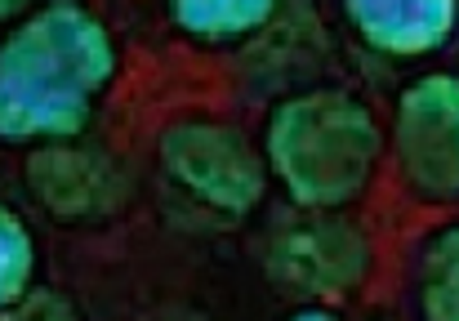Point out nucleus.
<instances>
[{
    "instance_id": "4",
    "label": "nucleus",
    "mask_w": 459,
    "mask_h": 321,
    "mask_svg": "<svg viewBox=\"0 0 459 321\" xmlns=\"http://www.w3.org/2000/svg\"><path fill=\"white\" fill-rule=\"evenodd\" d=\"M384 157L415 201L459 205V72H420L397 90Z\"/></svg>"
},
{
    "instance_id": "6",
    "label": "nucleus",
    "mask_w": 459,
    "mask_h": 321,
    "mask_svg": "<svg viewBox=\"0 0 459 321\" xmlns=\"http://www.w3.org/2000/svg\"><path fill=\"white\" fill-rule=\"evenodd\" d=\"M22 183L31 201L58 223H103L130 201L126 165L90 134L27 148Z\"/></svg>"
},
{
    "instance_id": "9",
    "label": "nucleus",
    "mask_w": 459,
    "mask_h": 321,
    "mask_svg": "<svg viewBox=\"0 0 459 321\" xmlns=\"http://www.w3.org/2000/svg\"><path fill=\"white\" fill-rule=\"evenodd\" d=\"M415 313L420 321H459V219L433 228L415 255Z\"/></svg>"
},
{
    "instance_id": "13",
    "label": "nucleus",
    "mask_w": 459,
    "mask_h": 321,
    "mask_svg": "<svg viewBox=\"0 0 459 321\" xmlns=\"http://www.w3.org/2000/svg\"><path fill=\"white\" fill-rule=\"evenodd\" d=\"M290 321H339V313H330L325 304H307V308H299Z\"/></svg>"
},
{
    "instance_id": "1",
    "label": "nucleus",
    "mask_w": 459,
    "mask_h": 321,
    "mask_svg": "<svg viewBox=\"0 0 459 321\" xmlns=\"http://www.w3.org/2000/svg\"><path fill=\"white\" fill-rule=\"evenodd\" d=\"M121 81V40L90 0H40L0 36V143L90 134Z\"/></svg>"
},
{
    "instance_id": "3",
    "label": "nucleus",
    "mask_w": 459,
    "mask_h": 321,
    "mask_svg": "<svg viewBox=\"0 0 459 321\" xmlns=\"http://www.w3.org/2000/svg\"><path fill=\"white\" fill-rule=\"evenodd\" d=\"M165 187L219 223H246L268 201V165L259 143L219 117H174L156 134Z\"/></svg>"
},
{
    "instance_id": "11",
    "label": "nucleus",
    "mask_w": 459,
    "mask_h": 321,
    "mask_svg": "<svg viewBox=\"0 0 459 321\" xmlns=\"http://www.w3.org/2000/svg\"><path fill=\"white\" fill-rule=\"evenodd\" d=\"M0 321H85L76 299L67 291H54V286H31L22 291L13 304L0 308Z\"/></svg>"
},
{
    "instance_id": "5",
    "label": "nucleus",
    "mask_w": 459,
    "mask_h": 321,
    "mask_svg": "<svg viewBox=\"0 0 459 321\" xmlns=\"http://www.w3.org/2000/svg\"><path fill=\"white\" fill-rule=\"evenodd\" d=\"M268 277L307 304L357 295L375 268V246L348 210H299L268 241Z\"/></svg>"
},
{
    "instance_id": "12",
    "label": "nucleus",
    "mask_w": 459,
    "mask_h": 321,
    "mask_svg": "<svg viewBox=\"0 0 459 321\" xmlns=\"http://www.w3.org/2000/svg\"><path fill=\"white\" fill-rule=\"evenodd\" d=\"M40 0H0V27H9V22H18L27 9H36Z\"/></svg>"
},
{
    "instance_id": "8",
    "label": "nucleus",
    "mask_w": 459,
    "mask_h": 321,
    "mask_svg": "<svg viewBox=\"0 0 459 321\" xmlns=\"http://www.w3.org/2000/svg\"><path fill=\"white\" fill-rule=\"evenodd\" d=\"M160 9L169 27L192 45L228 49L264 36L281 18L286 0H160Z\"/></svg>"
},
{
    "instance_id": "10",
    "label": "nucleus",
    "mask_w": 459,
    "mask_h": 321,
    "mask_svg": "<svg viewBox=\"0 0 459 321\" xmlns=\"http://www.w3.org/2000/svg\"><path fill=\"white\" fill-rule=\"evenodd\" d=\"M40 273V241L18 205L0 196V308L13 304L22 291L36 286Z\"/></svg>"
},
{
    "instance_id": "2",
    "label": "nucleus",
    "mask_w": 459,
    "mask_h": 321,
    "mask_svg": "<svg viewBox=\"0 0 459 321\" xmlns=\"http://www.w3.org/2000/svg\"><path fill=\"white\" fill-rule=\"evenodd\" d=\"M259 152L295 210H352L379 178L384 121L357 90L307 85L268 108Z\"/></svg>"
},
{
    "instance_id": "7",
    "label": "nucleus",
    "mask_w": 459,
    "mask_h": 321,
    "mask_svg": "<svg viewBox=\"0 0 459 321\" xmlns=\"http://www.w3.org/2000/svg\"><path fill=\"white\" fill-rule=\"evenodd\" d=\"M348 31L388 63H424L459 36V0H339Z\"/></svg>"
}]
</instances>
